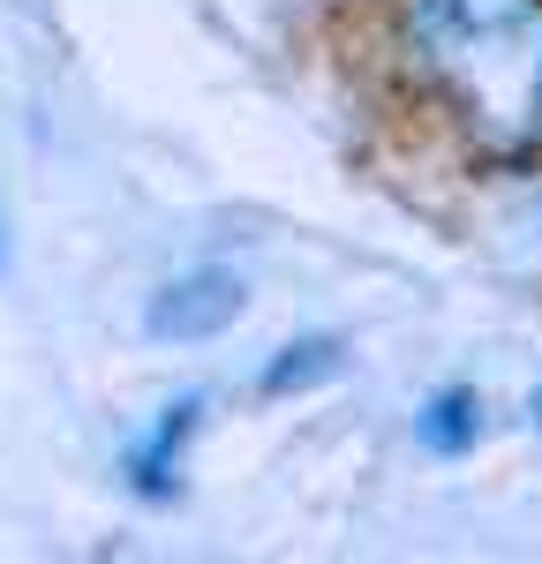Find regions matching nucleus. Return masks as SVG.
Here are the masks:
<instances>
[{"instance_id": "3", "label": "nucleus", "mask_w": 542, "mask_h": 564, "mask_svg": "<svg viewBox=\"0 0 542 564\" xmlns=\"http://www.w3.org/2000/svg\"><path fill=\"white\" fill-rule=\"evenodd\" d=\"M414 436L430 444V452H445V459H459L475 436H483V399L467 384H452V391H437L422 414H414Z\"/></svg>"}, {"instance_id": "2", "label": "nucleus", "mask_w": 542, "mask_h": 564, "mask_svg": "<svg viewBox=\"0 0 542 564\" xmlns=\"http://www.w3.org/2000/svg\"><path fill=\"white\" fill-rule=\"evenodd\" d=\"M196 422H204V399L188 391V399H174L166 414H159V430L143 436L129 452V481L136 497H151V505H166L181 489V459H188V436H196Z\"/></svg>"}, {"instance_id": "4", "label": "nucleus", "mask_w": 542, "mask_h": 564, "mask_svg": "<svg viewBox=\"0 0 542 564\" xmlns=\"http://www.w3.org/2000/svg\"><path fill=\"white\" fill-rule=\"evenodd\" d=\"M339 339H294V347H279L264 361V399H286V391H310L324 377H339Z\"/></svg>"}, {"instance_id": "1", "label": "nucleus", "mask_w": 542, "mask_h": 564, "mask_svg": "<svg viewBox=\"0 0 542 564\" xmlns=\"http://www.w3.org/2000/svg\"><path fill=\"white\" fill-rule=\"evenodd\" d=\"M241 302H249V286H241L234 271H219V263H204V271H181V279H166V286L151 294L143 332H151V339H174V347L219 339L226 324L241 316Z\"/></svg>"}]
</instances>
